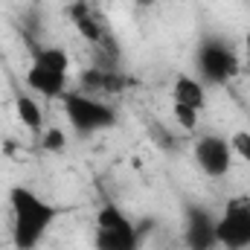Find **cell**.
<instances>
[{"label":"cell","instance_id":"cell-1","mask_svg":"<svg viewBox=\"0 0 250 250\" xmlns=\"http://www.w3.org/2000/svg\"><path fill=\"white\" fill-rule=\"evenodd\" d=\"M9 212H12V248L15 250H35L50 227L59 221L62 207L47 201L41 192L29 187L9 189Z\"/></svg>","mask_w":250,"mask_h":250},{"label":"cell","instance_id":"cell-2","mask_svg":"<svg viewBox=\"0 0 250 250\" xmlns=\"http://www.w3.org/2000/svg\"><path fill=\"white\" fill-rule=\"evenodd\" d=\"M70 56L64 47H35L32 62L26 67V87L41 99H62L67 93Z\"/></svg>","mask_w":250,"mask_h":250},{"label":"cell","instance_id":"cell-3","mask_svg":"<svg viewBox=\"0 0 250 250\" xmlns=\"http://www.w3.org/2000/svg\"><path fill=\"white\" fill-rule=\"evenodd\" d=\"M62 108L67 123L73 125V131L79 137H93V134H102V131H111L114 125L120 123V111L93 96V93H79V90H67L62 96Z\"/></svg>","mask_w":250,"mask_h":250},{"label":"cell","instance_id":"cell-4","mask_svg":"<svg viewBox=\"0 0 250 250\" xmlns=\"http://www.w3.org/2000/svg\"><path fill=\"white\" fill-rule=\"evenodd\" d=\"M195 70H198V79L204 84L224 87L233 79H239V73H242V56L224 38L207 35L195 47Z\"/></svg>","mask_w":250,"mask_h":250},{"label":"cell","instance_id":"cell-5","mask_svg":"<svg viewBox=\"0 0 250 250\" xmlns=\"http://www.w3.org/2000/svg\"><path fill=\"white\" fill-rule=\"evenodd\" d=\"M143 227L134 224L114 201H105L93 218V250H140Z\"/></svg>","mask_w":250,"mask_h":250},{"label":"cell","instance_id":"cell-6","mask_svg":"<svg viewBox=\"0 0 250 250\" xmlns=\"http://www.w3.org/2000/svg\"><path fill=\"white\" fill-rule=\"evenodd\" d=\"M215 242L221 250H250V195H230L215 221Z\"/></svg>","mask_w":250,"mask_h":250},{"label":"cell","instance_id":"cell-7","mask_svg":"<svg viewBox=\"0 0 250 250\" xmlns=\"http://www.w3.org/2000/svg\"><path fill=\"white\" fill-rule=\"evenodd\" d=\"M64 15H67V21L73 23V29H76L99 56H108V59L117 56V38H114V32H111L105 15H102L99 9H93L87 0H73V3H67Z\"/></svg>","mask_w":250,"mask_h":250},{"label":"cell","instance_id":"cell-8","mask_svg":"<svg viewBox=\"0 0 250 250\" xmlns=\"http://www.w3.org/2000/svg\"><path fill=\"white\" fill-rule=\"evenodd\" d=\"M192 157L195 166L207 175V178H227L233 169V148H230V137L221 134H201L192 146Z\"/></svg>","mask_w":250,"mask_h":250},{"label":"cell","instance_id":"cell-9","mask_svg":"<svg viewBox=\"0 0 250 250\" xmlns=\"http://www.w3.org/2000/svg\"><path fill=\"white\" fill-rule=\"evenodd\" d=\"M215 221L218 215L204 204H187L184 209V242L189 250H215Z\"/></svg>","mask_w":250,"mask_h":250},{"label":"cell","instance_id":"cell-10","mask_svg":"<svg viewBox=\"0 0 250 250\" xmlns=\"http://www.w3.org/2000/svg\"><path fill=\"white\" fill-rule=\"evenodd\" d=\"M82 87H84V93H93V96H99V99H105V96H120L125 93L131 84H134V79L131 76H125L120 73L117 67H87V70H82Z\"/></svg>","mask_w":250,"mask_h":250},{"label":"cell","instance_id":"cell-11","mask_svg":"<svg viewBox=\"0 0 250 250\" xmlns=\"http://www.w3.org/2000/svg\"><path fill=\"white\" fill-rule=\"evenodd\" d=\"M172 105H181V108L204 114V108H207V84L198 76H189V73L175 76V82H172Z\"/></svg>","mask_w":250,"mask_h":250},{"label":"cell","instance_id":"cell-12","mask_svg":"<svg viewBox=\"0 0 250 250\" xmlns=\"http://www.w3.org/2000/svg\"><path fill=\"white\" fill-rule=\"evenodd\" d=\"M15 111H18V120L32 134H44V128H47L44 108H41V102H38V96L32 90H18L15 93Z\"/></svg>","mask_w":250,"mask_h":250},{"label":"cell","instance_id":"cell-13","mask_svg":"<svg viewBox=\"0 0 250 250\" xmlns=\"http://www.w3.org/2000/svg\"><path fill=\"white\" fill-rule=\"evenodd\" d=\"M41 148H44V151H53V154H62L64 148H67V137H64L62 128L47 125L44 134H41Z\"/></svg>","mask_w":250,"mask_h":250},{"label":"cell","instance_id":"cell-14","mask_svg":"<svg viewBox=\"0 0 250 250\" xmlns=\"http://www.w3.org/2000/svg\"><path fill=\"white\" fill-rule=\"evenodd\" d=\"M230 148H233L236 157H242L245 163H250V131L248 128L233 131V137H230Z\"/></svg>","mask_w":250,"mask_h":250},{"label":"cell","instance_id":"cell-15","mask_svg":"<svg viewBox=\"0 0 250 250\" xmlns=\"http://www.w3.org/2000/svg\"><path fill=\"white\" fill-rule=\"evenodd\" d=\"M172 117H175V123L181 125V128H187V131H195L198 120H201L198 111H189V108H181V105H172Z\"/></svg>","mask_w":250,"mask_h":250},{"label":"cell","instance_id":"cell-16","mask_svg":"<svg viewBox=\"0 0 250 250\" xmlns=\"http://www.w3.org/2000/svg\"><path fill=\"white\" fill-rule=\"evenodd\" d=\"M242 70L250 73V29L245 32V56H242Z\"/></svg>","mask_w":250,"mask_h":250},{"label":"cell","instance_id":"cell-17","mask_svg":"<svg viewBox=\"0 0 250 250\" xmlns=\"http://www.w3.org/2000/svg\"><path fill=\"white\" fill-rule=\"evenodd\" d=\"M134 3H137V6H140V9H148V6H157V3H160V0H134Z\"/></svg>","mask_w":250,"mask_h":250},{"label":"cell","instance_id":"cell-18","mask_svg":"<svg viewBox=\"0 0 250 250\" xmlns=\"http://www.w3.org/2000/svg\"><path fill=\"white\" fill-rule=\"evenodd\" d=\"M215 250H218V248H215Z\"/></svg>","mask_w":250,"mask_h":250},{"label":"cell","instance_id":"cell-19","mask_svg":"<svg viewBox=\"0 0 250 250\" xmlns=\"http://www.w3.org/2000/svg\"><path fill=\"white\" fill-rule=\"evenodd\" d=\"M0 250H3V248H0Z\"/></svg>","mask_w":250,"mask_h":250}]
</instances>
